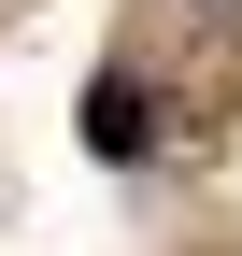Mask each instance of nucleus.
<instances>
[{
  "instance_id": "nucleus-1",
  "label": "nucleus",
  "mask_w": 242,
  "mask_h": 256,
  "mask_svg": "<svg viewBox=\"0 0 242 256\" xmlns=\"http://www.w3.org/2000/svg\"><path fill=\"white\" fill-rule=\"evenodd\" d=\"M86 142H100V156H142V142H157V114H142V86H128V72L86 86Z\"/></svg>"
}]
</instances>
